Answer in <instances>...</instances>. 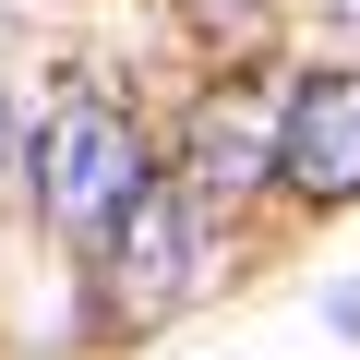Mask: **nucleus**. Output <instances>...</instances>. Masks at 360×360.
<instances>
[{
  "label": "nucleus",
  "mask_w": 360,
  "mask_h": 360,
  "mask_svg": "<svg viewBox=\"0 0 360 360\" xmlns=\"http://www.w3.org/2000/svg\"><path fill=\"white\" fill-rule=\"evenodd\" d=\"M96 240H108V300H120V324H156V312L193 300V205H180V193L144 180Z\"/></svg>",
  "instance_id": "nucleus-2"
},
{
  "label": "nucleus",
  "mask_w": 360,
  "mask_h": 360,
  "mask_svg": "<svg viewBox=\"0 0 360 360\" xmlns=\"http://www.w3.org/2000/svg\"><path fill=\"white\" fill-rule=\"evenodd\" d=\"M276 168H288V193H312V205H348L360 193V72H312L288 96Z\"/></svg>",
  "instance_id": "nucleus-3"
},
{
  "label": "nucleus",
  "mask_w": 360,
  "mask_h": 360,
  "mask_svg": "<svg viewBox=\"0 0 360 360\" xmlns=\"http://www.w3.org/2000/svg\"><path fill=\"white\" fill-rule=\"evenodd\" d=\"M264 168H276L264 108H252V96H205V120H193V193H205V205H229V193H252Z\"/></svg>",
  "instance_id": "nucleus-4"
},
{
  "label": "nucleus",
  "mask_w": 360,
  "mask_h": 360,
  "mask_svg": "<svg viewBox=\"0 0 360 360\" xmlns=\"http://www.w3.org/2000/svg\"><path fill=\"white\" fill-rule=\"evenodd\" d=\"M25 168H37V205H49V229H72V240H96L132 193H144V132L108 108V96H60L49 120H37V144H25Z\"/></svg>",
  "instance_id": "nucleus-1"
}]
</instances>
